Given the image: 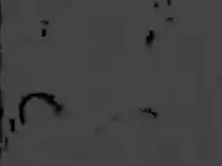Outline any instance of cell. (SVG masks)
I'll return each mask as SVG.
<instances>
[{
  "label": "cell",
  "instance_id": "cell-1",
  "mask_svg": "<svg viewBox=\"0 0 222 166\" xmlns=\"http://www.w3.org/2000/svg\"><path fill=\"white\" fill-rule=\"evenodd\" d=\"M154 39H156V32L152 29H149V33L147 36V39H145V45L147 48H151L154 42Z\"/></svg>",
  "mask_w": 222,
  "mask_h": 166
},
{
  "label": "cell",
  "instance_id": "cell-2",
  "mask_svg": "<svg viewBox=\"0 0 222 166\" xmlns=\"http://www.w3.org/2000/svg\"><path fill=\"white\" fill-rule=\"evenodd\" d=\"M139 111H140V112H142V113L147 112V114L151 115V116H152V117H154V118H156L157 116H158V113H157V112H153V111L151 110L150 107H145V109H140Z\"/></svg>",
  "mask_w": 222,
  "mask_h": 166
},
{
  "label": "cell",
  "instance_id": "cell-3",
  "mask_svg": "<svg viewBox=\"0 0 222 166\" xmlns=\"http://www.w3.org/2000/svg\"><path fill=\"white\" fill-rule=\"evenodd\" d=\"M9 124H10V132H11V133H14V132H16V127H14V124H16V120H14L13 117H10V118H9Z\"/></svg>",
  "mask_w": 222,
  "mask_h": 166
},
{
  "label": "cell",
  "instance_id": "cell-4",
  "mask_svg": "<svg viewBox=\"0 0 222 166\" xmlns=\"http://www.w3.org/2000/svg\"><path fill=\"white\" fill-rule=\"evenodd\" d=\"M120 117H121V116H120V114H117V116L115 115V116H113L112 118H111V121H112V122L115 121V120H116V121H118V120H119V118H120Z\"/></svg>",
  "mask_w": 222,
  "mask_h": 166
},
{
  "label": "cell",
  "instance_id": "cell-5",
  "mask_svg": "<svg viewBox=\"0 0 222 166\" xmlns=\"http://www.w3.org/2000/svg\"><path fill=\"white\" fill-rule=\"evenodd\" d=\"M46 36H47V29H42L41 30V37L45 38Z\"/></svg>",
  "mask_w": 222,
  "mask_h": 166
},
{
  "label": "cell",
  "instance_id": "cell-6",
  "mask_svg": "<svg viewBox=\"0 0 222 166\" xmlns=\"http://www.w3.org/2000/svg\"><path fill=\"white\" fill-rule=\"evenodd\" d=\"M41 23H42L43 26H48L49 21H48V20H43V19H41Z\"/></svg>",
  "mask_w": 222,
  "mask_h": 166
},
{
  "label": "cell",
  "instance_id": "cell-7",
  "mask_svg": "<svg viewBox=\"0 0 222 166\" xmlns=\"http://www.w3.org/2000/svg\"><path fill=\"white\" fill-rule=\"evenodd\" d=\"M153 5H154L153 8H156V9H157V8H159V4H158V2H153Z\"/></svg>",
  "mask_w": 222,
  "mask_h": 166
},
{
  "label": "cell",
  "instance_id": "cell-8",
  "mask_svg": "<svg viewBox=\"0 0 222 166\" xmlns=\"http://www.w3.org/2000/svg\"><path fill=\"white\" fill-rule=\"evenodd\" d=\"M171 4H172V1H171V0H168V1H166V5H168V6H170Z\"/></svg>",
  "mask_w": 222,
  "mask_h": 166
}]
</instances>
